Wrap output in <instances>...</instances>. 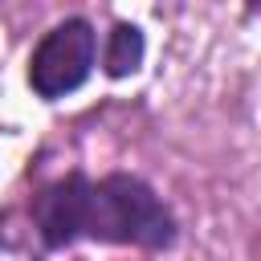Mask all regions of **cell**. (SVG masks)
I'll use <instances>...</instances> for the list:
<instances>
[{"label":"cell","instance_id":"1","mask_svg":"<svg viewBox=\"0 0 261 261\" xmlns=\"http://www.w3.org/2000/svg\"><path fill=\"white\" fill-rule=\"evenodd\" d=\"M33 224L49 249H65L73 241L135 245V249L175 245L171 208L155 196L151 184L126 171H110L102 179L73 171L41 188L33 196Z\"/></svg>","mask_w":261,"mask_h":261},{"label":"cell","instance_id":"2","mask_svg":"<svg viewBox=\"0 0 261 261\" xmlns=\"http://www.w3.org/2000/svg\"><path fill=\"white\" fill-rule=\"evenodd\" d=\"M94 57H98V33L86 16H65L61 24H53L33 57H29V86L37 98L45 102H57L65 94H73L90 69H94Z\"/></svg>","mask_w":261,"mask_h":261},{"label":"cell","instance_id":"3","mask_svg":"<svg viewBox=\"0 0 261 261\" xmlns=\"http://www.w3.org/2000/svg\"><path fill=\"white\" fill-rule=\"evenodd\" d=\"M143 53H147V41H143V29L130 24V20H114V29L106 33V49H102V69L106 77H126L143 65Z\"/></svg>","mask_w":261,"mask_h":261},{"label":"cell","instance_id":"4","mask_svg":"<svg viewBox=\"0 0 261 261\" xmlns=\"http://www.w3.org/2000/svg\"><path fill=\"white\" fill-rule=\"evenodd\" d=\"M0 261H29L20 249H12V245H0Z\"/></svg>","mask_w":261,"mask_h":261}]
</instances>
